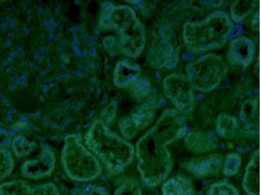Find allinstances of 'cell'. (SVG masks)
I'll return each instance as SVG.
<instances>
[{
  "instance_id": "6da1fadb",
  "label": "cell",
  "mask_w": 261,
  "mask_h": 195,
  "mask_svg": "<svg viewBox=\"0 0 261 195\" xmlns=\"http://www.w3.org/2000/svg\"><path fill=\"white\" fill-rule=\"evenodd\" d=\"M62 161L67 175L74 180H93L101 173L97 159L77 142L65 145Z\"/></svg>"
},
{
  "instance_id": "7a4b0ae2",
  "label": "cell",
  "mask_w": 261,
  "mask_h": 195,
  "mask_svg": "<svg viewBox=\"0 0 261 195\" xmlns=\"http://www.w3.org/2000/svg\"><path fill=\"white\" fill-rule=\"evenodd\" d=\"M86 144L111 173L122 171L129 161L130 155L123 152V148H119L118 144H113V139H99L90 137Z\"/></svg>"
},
{
  "instance_id": "3957f363",
  "label": "cell",
  "mask_w": 261,
  "mask_h": 195,
  "mask_svg": "<svg viewBox=\"0 0 261 195\" xmlns=\"http://www.w3.org/2000/svg\"><path fill=\"white\" fill-rule=\"evenodd\" d=\"M56 160L50 152H45L39 159L30 160L23 165L22 174L25 177L37 178L51 173L55 168Z\"/></svg>"
},
{
  "instance_id": "277c9868",
  "label": "cell",
  "mask_w": 261,
  "mask_h": 195,
  "mask_svg": "<svg viewBox=\"0 0 261 195\" xmlns=\"http://www.w3.org/2000/svg\"><path fill=\"white\" fill-rule=\"evenodd\" d=\"M0 195H34V192L29 183L19 180L0 185Z\"/></svg>"
},
{
  "instance_id": "5b68a950",
  "label": "cell",
  "mask_w": 261,
  "mask_h": 195,
  "mask_svg": "<svg viewBox=\"0 0 261 195\" xmlns=\"http://www.w3.org/2000/svg\"><path fill=\"white\" fill-rule=\"evenodd\" d=\"M14 167V161L10 152L0 150V180L10 175Z\"/></svg>"
},
{
  "instance_id": "8992f818",
  "label": "cell",
  "mask_w": 261,
  "mask_h": 195,
  "mask_svg": "<svg viewBox=\"0 0 261 195\" xmlns=\"http://www.w3.org/2000/svg\"><path fill=\"white\" fill-rule=\"evenodd\" d=\"M210 195H237L236 189L229 185H215L212 187Z\"/></svg>"
},
{
  "instance_id": "52a82bcc",
  "label": "cell",
  "mask_w": 261,
  "mask_h": 195,
  "mask_svg": "<svg viewBox=\"0 0 261 195\" xmlns=\"http://www.w3.org/2000/svg\"><path fill=\"white\" fill-rule=\"evenodd\" d=\"M34 195H60L57 188L53 183H48L34 188Z\"/></svg>"
},
{
  "instance_id": "ba28073f",
  "label": "cell",
  "mask_w": 261,
  "mask_h": 195,
  "mask_svg": "<svg viewBox=\"0 0 261 195\" xmlns=\"http://www.w3.org/2000/svg\"><path fill=\"white\" fill-rule=\"evenodd\" d=\"M81 195H109L104 188L96 185H88L83 190Z\"/></svg>"
}]
</instances>
